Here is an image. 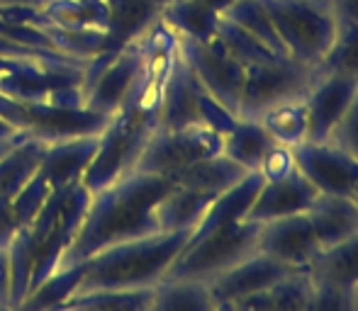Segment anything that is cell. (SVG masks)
Listing matches in <instances>:
<instances>
[{
  "label": "cell",
  "instance_id": "1",
  "mask_svg": "<svg viewBox=\"0 0 358 311\" xmlns=\"http://www.w3.org/2000/svg\"><path fill=\"white\" fill-rule=\"evenodd\" d=\"M173 188V180L132 170L90 197L85 219L62 258L59 270L83 263L85 258L139 236L159 234L156 204Z\"/></svg>",
  "mask_w": 358,
  "mask_h": 311
},
{
  "label": "cell",
  "instance_id": "2",
  "mask_svg": "<svg viewBox=\"0 0 358 311\" xmlns=\"http://www.w3.org/2000/svg\"><path fill=\"white\" fill-rule=\"evenodd\" d=\"M188 229L183 232H159L139 238L115 243L100 253L85 258L83 278L73 294L90 292H124V289L156 287L190 241Z\"/></svg>",
  "mask_w": 358,
  "mask_h": 311
},
{
  "label": "cell",
  "instance_id": "3",
  "mask_svg": "<svg viewBox=\"0 0 358 311\" xmlns=\"http://www.w3.org/2000/svg\"><path fill=\"white\" fill-rule=\"evenodd\" d=\"M156 127H159V117L154 112H146L137 105L124 103L110 117L108 127L100 134L98 151H95L83 180H80L83 188L90 195H95L132 173Z\"/></svg>",
  "mask_w": 358,
  "mask_h": 311
},
{
  "label": "cell",
  "instance_id": "4",
  "mask_svg": "<svg viewBox=\"0 0 358 311\" xmlns=\"http://www.w3.org/2000/svg\"><path fill=\"white\" fill-rule=\"evenodd\" d=\"M268 10L287 59L320 66L339 37L331 0H261Z\"/></svg>",
  "mask_w": 358,
  "mask_h": 311
},
{
  "label": "cell",
  "instance_id": "5",
  "mask_svg": "<svg viewBox=\"0 0 358 311\" xmlns=\"http://www.w3.org/2000/svg\"><path fill=\"white\" fill-rule=\"evenodd\" d=\"M259 227L256 222H234L215 229L198 241H190L166 278H188L210 282L229 270L239 260L259 250Z\"/></svg>",
  "mask_w": 358,
  "mask_h": 311
},
{
  "label": "cell",
  "instance_id": "6",
  "mask_svg": "<svg viewBox=\"0 0 358 311\" xmlns=\"http://www.w3.org/2000/svg\"><path fill=\"white\" fill-rule=\"evenodd\" d=\"M320 68L305 66L292 59H273L246 68L244 88L239 98V119H259L271 107L305 100L315 85Z\"/></svg>",
  "mask_w": 358,
  "mask_h": 311
},
{
  "label": "cell",
  "instance_id": "7",
  "mask_svg": "<svg viewBox=\"0 0 358 311\" xmlns=\"http://www.w3.org/2000/svg\"><path fill=\"white\" fill-rule=\"evenodd\" d=\"M142 71V44L139 37L120 52H100L83 68V107L113 117L129 98Z\"/></svg>",
  "mask_w": 358,
  "mask_h": 311
},
{
  "label": "cell",
  "instance_id": "8",
  "mask_svg": "<svg viewBox=\"0 0 358 311\" xmlns=\"http://www.w3.org/2000/svg\"><path fill=\"white\" fill-rule=\"evenodd\" d=\"M222 142L224 137L205 124L185 129H156L146 142L134 170L173 180L188 165L222 153Z\"/></svg>",
  "mask_w": 358,
  "mask_h": 311
},
{
  "label": "cell",
  "instance_id": "9",
  "mask_svg": "<svg viewBox=\"0 0 358 311\" xmlns=\"http://www.w3.org/2000/svg\"><path fill=\"white\" fill-rule=\"evenodd\" d=\"M178 52L200 88L236 117L246 68L236 59H231L215 39L198 42L190 37H178Z\"/></svg>",
  "mask_w": 358,
  "mask_h": 311
},
{
  "label": "cell",
  "instance_id": "10",
  "mask_svg": "<svg viewBox=\"0 0 358 311\" xmlns=\"http://www.w3.org/2000/svg\"><path fill=\"white\" fill-rule=\"evenodd\" d=\"M295 165L320 195L354 197L358 188V160L329 142H302L292 149Z\"/></svg>",
  "mask_w": 358,
  "mask_h": 311
},
{
  "label": "cell",
  "instance_id": "11",
  "mask_svg": "<svg viewBox=\"0 0 358 311\" xmlns=\"http://www.w3.org/2000/svg\"><path fill=\"white\" fill-rule=\"evenodd\" d=\"M292 273H297V268L280 263L278 258L264 253V250H256L249 258L239 260L229 270H224L222 275L210 280L208 287L213 292L215 304L222 307V304H229L236 302V299L264 292V289L273 287L275 282H280V280Z\"/></svg>",
  "mask_w": 358,
  "mask_h": 311
},
{
  "label": "cell",
  "instance_id": "12",
  "mask_svg": "<svg viewBox=\"0 0 358 311\" xmlns=\"http://www.w3.org/2000/svg\"><path fill=\"white\" fill-rule=\"evenodd\" d=\"M358 95V78L344 73H322L305 95L307 142H327L339 119Z\"/></svg>",
  "mask_w": 358,
  "mask_h": 311
},
{
  "label": "cell",
  "instance_id": "13",
  "mask_svg": "<svg viewBox=\"0 0 358 311\" xmlns=\"http://www.w3.org/2000/svg\"><path fill=\"white\" fill-rule=\"evenodd\" d=\"M259 250L297 270H307L322 250L307 212L271 219L259 227Z\"/></svg>",
  "mask_w": 358,
  "mask_h": 311
},
{
  "label": "cell",
  "instance_id": "14",
  "mask_svg": "<svg viewBox=\"0 0 358 311\" xmlns=\"http://www.w3.org/2000/svg\"><path fill=\"white\" fill-rule=\"evenodd\" d=\"M317 195L320 192L312 188L310 180L295 168L290 175H285V178L264 180V185H261L259 195H256L254 204H251L244 222L264 224V222H271V219L302 214L310 209V204L315 202Z\"/></svg>",
  "mask_w": 358,
  "mask_h": 311
},
{
  "label": "cell",
  "instance_id": "15",
  "mask_svg": "<svg viewBox=\"0 0 358 311\" xmlns=\"http://www.w3.org/2000/svg\"><path fill=\"white\" fill-rule=\"evenodd\" d=\"M205 90L190 73L188 63L183 56H176L173 71L169 76L164 90V100H161L159 109V127L156 129H185L203 124V114H200V95Z\"/></svg>",
  "mask_w": 358,
  "mask_h": 311
},
{
  "label": "cell",
  "instance_id": "16",
  "mask_svg": "<svg viewBox=\"0 0 358 311\" xmlns=\"http://www.w3.org/2000/svg\"><path fill=\"white\" fill-rule=\"evenodd\" d=\"M98 142L100 137H73L47 144L39 175L47 180L52 190L71 188V185L80 183L95 151H98Z\"/></svg>",
  "mask_w": 358,
  "mask_h": 311
},
{
  "label": "cell",
  "instance_id": "17",
  "mask_svg": "<svg viewBox=\"0 0 358 311\" xmlns=\"http://www.w3.org/2000/svg\"><path fill=\"white\" fill-rule=\"evenodd\" d=\"M312 292H315V280L310 278L307 270H297L275 282L273 287L222 304L217 311H310Z\"/></svg>",
  "mask_w": 358,
  "mask_h": 311
},
{
  "label": "cell",
  "instance_id": "18",
  "mask_svg": "<svg viewBox=\"0 0 358 311\" xmlns=\"http://www.w3.org/2000/svg\"><path fill=\"white\" fill-rule=\"evenodd\" d=\"M34 22L52 24L66 32H103L110 29L108 0H47Z\"/></svg>",
  "mask_w": 358,
  "mask_h": 311
},
{
  "label": "cell",
  "instance_id": "19",
  "mask_svg": "<svg viewBox=\"0 0 358 311\" xmlns=\"http://www.w3.org/2000/svg\"><path fill=\"white\" fill-rule=\"evenodd\" d=\"M234 0H171L161 10V22H166L178 37L210 42L215 37L224 8Z\"/></svg>",
  "mask_w": 358,
  "mask_h": 311
},
{
  "label": "cell",
  "instance_id": "20",
  "mask_svg": "<svg viewBox=\"0 0 358 311\" xmlns=\"http://www.w3.org/2000/svg\"><path fill=\"white\" fill-rule=\"evenodd\" d=\"M307 217L322 248H329L358 232V204L354 197L317 195L307 209Z\"/></svg>",
  "mask_w": 358,
  "mask_h": 311
},
{
  "label": "cell",
  "instance_id": "21",
  "mask_svg": "<svg viewBox=\"0 0 358 311\" xmlns=\"http://www.w3.org/2000/svg\"><path fill=\"white\" fill-rule=\"evenodd\" d=\"M215 195L198 192V190L180 188L173 183V188L164 195L159 204H156V224L159 232H193L205 217L208 207L213 204Z\"/></svg>",
  "mask_w": 358,
  "mask_h": 311
},
{
  "label": "cell",
  "instance_id": "22",
  "mask_svg": "<svg viewBox=\"0 0 358 311\" xmlns=\"http://www.w3.org/2000/svg\"><path fill=\"white\" fill-rule=\"evenodd\" d=\"M47 144L24 137L5 156H0V202H13L22 188L37 175Z\"/></svg>",
  "mask_w": 358,
  "mask_h": 311
},
{
  "label": "cell",
  "instance_id": "23",
  "mask_svg": "<svg viewBox=\"0 0 358 311\" xmlns=\"http://www.w3.org/2000/svg\"><path fill=\"white\" fill-rule=\"evenodd\" d=\"M275 146V142L271 139V134L266 132V127L259 119H239L236 117L234 127L224 134L222 142V153L227 158H231L234 163H239L244 170L254 173L261 168L266 153Z\"/></svg>",
  "mask_w": 358,
  "mask_h": 311
},
{
  "label": "cell",
  "instance_id": "24",
  "mask_svg": "<svg viewBox=\"0 0 358 311\" xmlns=\"http://www.w3.org/2000/svg\"><path fill=\"white\" fill-rule=\"evenodd\" d=\"M312 280L354 289L358 285V232L339 243L322 248L307 268Z\"/></svg>",
  "mask_w": 358,
  "mask_h": 311
},
{
  "label": "cell",
  "instance_id": "25",
  "mask_svg": "<svg viewBox=\"0 0 358 311\" xmlns=\"http://www.w3.org/2000/svg\"><path fill=\"white\" fill-rule=\"evenodd\" d=\"M249 170H244L239 163H234L231 158H227L224 153L210 156L203 158L198 163L188 165L183 173H178L173 178L176 185L188 190H198V192H208V195H222L231 188V185L239 183Z\"/></svg>",
  "mask_w": 358,
  "mask_h": 311
},
{
  "label": "cell",
  "instance_id": "26",
  "mask_svg": "<svg viewBox=\"0 0 358 311\" xmlns=\"http://www.w3.org/2000/svg\"><path fill=\"white\" fill-rule=\"evenodd\" d=\"M151 311H217V304L203 280L164 278L154 287Z\"/></svg>",
  "mask_w": 358,
  "mask_h": 311
},
{
  "label": "cell",
  "instance_id": "27",
  "mask_svg": "<svg viewBox=\"0 0 358 311\" xmlns=\"http://www.w3.org/2000/svg\"><path fill=\"white\" fill-rule=\"evenodd\" d=\"M80 278H83V265L80 263L57 270L42 285L29 289V294L15 307V311H57L69 297H73Z\"/></svg>",
  "mask_w": 358,
  "mask_h": 311
},
{
  "label": "cell",
  "instance_id": "28",
  "mask_svg": "<svg viewBox=\"0 0 358 311\" xmlns=\"http://www.w3.org/2000/svg\"><path fill=\"white\" fill-rule=\"evenodd\" d=\"M213 39L244 68L256 66V63L273 61V59H287V56H275L266 44H261L254 34H249L244 27H239V24L229 17H220Z\"/></svg>",
  "mask_w": 358,
  "mask_h": 311
},
{
  "label": "cell",
  "instance_id": "29",
  "mask_svg": "<svg viewBox=\"0 0 358 311\" xmlns=\"http://www.w3.org/2000/svg\"><path fill=\"white\" fill-rule=\"evenodd\" d=\"M151 297H154V287L73 294L57 311H151Z\"/></svg>",
  "mask_w": 358,
  "mask_h": 311
},
{
  "label": "cell",
  "instance_id": "30",
  "mask_svg": "<svg viewBox=\"0 0 358 311\" xmlns=\"http://www.w3.org/2000/svg\"><path fill=\"white\" fill-rule=\"evenodd\" d=\"M222 17L234 20L239 27H244L249 34H254L261 44L271 49L275 56H287L283 44H280V37L273 27V20H271L268 10L261 0H234L224 8Z\"/></svg>",
  "mask_w": 358,
  "mask_h": 311
},
{
  "label": "cell",
  "instance_id": "31",
  "mask_svg": "<svg viewBox=\"0 0 358 311\" xmlns=\"http://www.w3.org/2000/svg\"><path fill=\"white\" fill-rule=\"evenodd\" d=\"M259 122L266 127L275 144L287 149L300 146L307 142V112H305V100H292V103L271 107L259 117Z\"/></svg>",
  "mask_w": 358,
  "mask_h": 311
},
{
  "label": "cell",
  "instance_id": "32",
  "mask_svg": "<svg viewBox=\"0 0 358 311\" xmlns=\"http://www.w3.org/2000/svg\"><path fill=\"white\" fill-rule=\"evenodd\" d=\"M317 68L322 73H344L358 78V24H341L334 47Z\"/></svg>",
  "mask_w": 358,
  "mask_h": 311
},
{
  "label": "cell",
  "instance_id": "33",
  "mask_svg": "<svg viewBox=\"0 0 358 311\" xmlns=\"http://www.w3.org/2000/svg\"><path fill=\"white\" fill-rule=\"evenodd\" d=\"M52 192L54 190L49 188V183L39 175V170H37V175H34V178L22 188V192L10 202L13 214H15V222H17L20 229L29 227V224L34 222V217L42 212L44 202H47Z\"/></svg>",
  "mask_w": 358,
  "mask_h": 311
},
{
  "label": "cell",
  "instance_id": "34",
  "mask_svg": "<svg viewBox=\"0 0 358 311\" xmlns=\"http://www.w3.org/2000/svg\"><path fill=\"white\" fill-rule=\"evenodd\" d=\"M310 311H358L354 289H344V287H336V285L317 282L315 280Z\"/></svg>",
  "mask_w": 358,
  "mask_h": 311
},
{
  "label": "cell",
  "instance_id": "35",
  "mask_svg": "<svg viewBox=\"0 0 358 311\" xmlns=\"http://www.w3.org/2000/svg\"><path fill=\"white\" fill-rule=\"evenodd\" d=\"M329 144L339 146L341 151H346L351 158L358 160V95L351 103V107L346 109V114L339 119V124L334 127V132L327 139Z\"/></svg>",
  "mask_w": 358,
  "mask_h": 311
},
{
  "label": "cell",
  "instance_id": "36",
  "mask_svg": "<svg viewBox=\"0 0 358 311\" xmlns=\"http://www.w3.org/2000/svg\"><path fill=\"white\" fill-rule=\"evenodd\" d=\"M295 156H292V149L287 146H280L275 144L268 153H266L264 163H261L259 173L264 175V180H278V178H285L295 170Z\"/></svg>",
  "mask_w": 358,
  "mask_h": 311
},
{
  "label": "cell",
  "instance_id": "37",
  "mask_svg": "<svg viewBox=\"0 0 358 311\" xmlns=\"http://www.w3.org/2000/svg\"><path fill=\"white\" fill-rule=\"evenodd\" d=\"M20 232L10 202H0V248H10L15 234Z\"/></svg>",
  "mask_w": 358,
  "mask_h": 311
},
{
  "label": "cell",
  "instance_id": "38",
  "mask_svg": "<svg viewBox=\"0 0 358 311\" xmlns=\"http://www.w3.org/2000/svg\"><path fill=\"white\" fill-rule=\"evenodd\" d=\"M10 287H13V278H10V250L0 248V302L3 304H10Z\"/></svg>",
  "mask_w": 358,
  "mask_h": 311
},
{
  "label": "cell",
  "instance_id": "39",
  "mask_svg": "<svg viewBox=\"0 0 358 311\" xmlns=\"http://www.w3.org/2000/svg\"><path fill=\"white\" fill-rule=\"evenodd\" d=\"M339 24H358V0H331Z\"/></svg>",
  "mask_w": 358,
  "mask_h": 311
},
{
  "label": "cell",
  "instance_id": "40",
  "mask_svg": "<svg viewBox=\"0 0 358 311\" xmlns=\"http://www.w3.org/2000/svg\"><path fill=\"white\" fill-rule=\"evenodd\" d=\"M47 0H0V8L3 10H17V8H27V10H39Z\"/></svg>",
  "mask_w": 358,
  "mask_h": 311
},
{
  "label": "cell",
  "instance_id": "41",
  "mask_svg": "<svg viewBox=\"0 0 358 311\" xmlns=\"http://www.w3.org/2000/svg\"><path fill=\"white\" fill-rule=\"evenodd\" d=\"M22 139H24V137H22ZM22 139H15V142H0V156H5V153L10 151V149L15 146V144H17V142H22Z\"/></svg>",
  "mask_w": 358,
  "mask_h": 311
},
{
  "label": "cell",
  "instance_id": "42",
  "mask_svg": "<svg viewBox=\"0 0 358 311\" xmlns=\"http://www.w3.org/2000/svg\"><path fill=\"white\" fill-rule=\"evenodd\" d=\"M146 3H151L154 8H159V15H161V10H164V5H169L171 0H146Z\"/></svg>",
  "mask_w": 358,
  "mask_h": 311
},
{
  "label": "cell",
  "instance_id": "43",
  "mask_svg": "<svg viewBox=\"0 0 358 311\" xmlns=\"http://www.w3.org/2000/svg\"><path fill=\"white\" fill-rule=\"evenodd\" d=\"M0 311H15V307H10V304H3V302H0Z\"/></svg>",
  "mask_w": 358,
  "mask_h": 311
},
{
  "label": "cell",
  "instance_id": "44",
  "mask_svg": "<svg viewBox=\"0 0 358 311\" xmlns=\"http://www.w3.org/2000/svg\"><path fill=\"white\" fill-rule=\"evenodd\" d=\"M354 299H356V304H358V285L354 287Z\"/></svg>",
  "mask_w": 358,
  "mask_h": 311
},
{
  "label": "cell",
  "instance_id": "45",
  "mask_svg": "<svg viewBox=\"0 0 358 311\" xmlns=\"http://www.w3.org/2000/svg\"><path fill=\"white\" fill-rule=\"evenodd\" d=\"M354 199H356V204H358V188H356V192H354Z\"/></svg>",
  "mask_w": 358,
  "mask_h": 311
}]
</instances>
